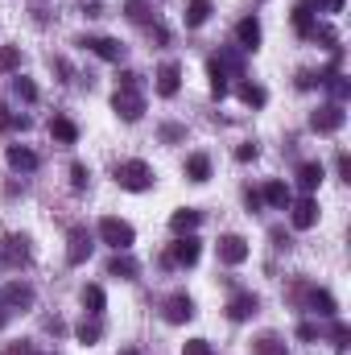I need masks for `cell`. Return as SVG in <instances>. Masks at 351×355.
I'll list each match as a JSON object with an SVG mask.
<instances>
[{"label":"cell","mask_w":351,"mask_h":355,"mask_svg":"<svg viewBox=\"0 0 351 355\" xmlns=\"http://www.w3.org/2000/svg\"><path fill=\"white\" fill-rule=\"evenodd\" d=\"M99 240H103L108 248H116V252H128L132 240H137V232H132V223H124V219H116V215H103V219H99Z\"/></svg>","instance_id":"cell-1"},{"label":"cell","mask_w":351,"mask_h":355,"mask_svg":"<svg viewBox=\"0 0 351 355\" xmlns=\"http://www.w3.org/2000/svg\"><path fill=\"white\" fill-rule=\"evenodd\" d=\"M116 182H120L124 190L141 194V190H149V186H153V170H149L145 162H137V157H132V162H120V166H116Z\"/></svg>","instance_id":"cell-2"},{"label":"cell","mask_w":351,"mask_h":355,"mask_svg":"<svg viewBox=\"0 0 351 355\" xmlns=\"http://www.w3.org/2000/svg\"><path fill=\"white\" fill-rule=\"evenodd\" d=\"M112 107H116V116H120V120H128V124H137V120L145 116V99H141V91H137V87H116Z\"/></svg>","instance_id":"cell-3"},{"label":"cell","mask_w":351,"mask_h":355,"mask_svg":"<svg viewBox=\"0 0 351 355\" xmlns=\"http://www.w3.org/2000/svg\"><path fill=\"white\" fill-rule=\"evenodd\" d=\"M343 120H348L343 103H323V107L310 116V128H314V132H339V128H343Z\"/></svg>","instance_id":"cell-4"},{"label":"cell","mask_w":351,"mask_h":355,"mask_svg":"<svg viewBox=\"0 0 351 355\" xmlns=\"http://www.w3.org/2000/svg\"><path fill=\"white\" fill-rule=\"evenodd\" d=\"M289 219H293V227H298V232H310V227L318 223V198H314V194H306V198L289 202Z\"/></svg>","instance_id":"cell-5"},{"label":"cell","mask_w":351,"mask_h":355,"mask_svg":"<svg viewBox=\"0 0 351 355\" xmlns=\"http://www.w3.org/2000/svg\"><path fill=\"white\" fill-rule=\"evenodd\" d=\"M219 261L223 265H244L248 261V240L244 236H219Z\"/></svg>","instance_id":"cell-6"},{"label":"cell","mask_w":351,"mask_h":355,"mask_svg":"<svg viewBox=\"0 0 351 355\" xmlns=\"http://www.w3.org/2000/svg\"><path fill=\"white\" fill-rule=\"evenodd\" d=\"M198 252H203V248H198V240H194V236H178L174 240V248H170V265H198Z\"/></svg>","instance_id":"cell-7"},{"label":"cell","mask_w":351,"mask_h":355,"mask_svg":"<svg viewBox=\"0 0 351 355\" xmlns=\"http://www.w3.org/2000/svg\"><path fill=\"white\" fill-rule=\"evenodd\" d=\"M83 46H87L91 54H99L103 62H120L124 58V46L116 37H83Z\"/></svg>","instance_id":"cell-8"},{"label":"cell","mask_w":351,"mask_h":355,"mask_svg":"<svg viewBox=\"0 0 351 355\" xmlns=\"http://www.w3.org/2000/svg\"><path fill=\"white\" fill-rule=\"evenodd\" d=\"M257 310H261L257 293H236V297L228 302V318H232V322H244V318H252Z\"/></svg>","instance_id":"cell-9"},{"label":"cell","mask_w":351,"mask_h":355,"mask_svg":"<svg viewBox=\"0 0 351 355\" xmlns=\"http://www.w3.org/2000/svg\"><path fill=\"white\" fill-rule=\"evenodd\" d=\"M236 42H240V50H257L261 46V21L257 17H244L236 25Z\"/></svg>","instance_id":"cell-10"},{"label":"cell","mask_w":351,"mask_h":355,"mask_svg":"<svg viewBox=\"0 0 351 355\" xmlns=\"http://www.w3.org/2000/svg\"><path fill=\"white\" fill-rule=\"evenodd\" d=\"M4 306H12V310H29L33 306V289L29 285H21V281H12V285H4Z\"/></svg>","instance_id":"cell-11"},{"label":"cell","mask_w":351,"mask_h":355,"mask_svg":"<svg viewBox=\"0 0 351 355\" xmlns=\"http://www.w3.org/2000/svg\"><path fill=\"white\" fill-rule=\"evenodd\" d=\"M87 257H91V232L75 227V232H71V248H67V261H71V265H83Z\"/></svg>","instance_id":"cell-12"},{"label":"cell","mask_w":351,"mask_h":355,"mask_svg":"<svg viewBox=\"0 0 351 355\" xmlns=\"http://www.w3.org/2000/svg\"><path fill=\"white\" fill-rule=\"evenodd\" d=\"M178 87H182V67L178 62H166L162 71H157V95H178Z\"/></svg>","instance_id":"cell-13"},{"label":"cell","mask_w":351,"mask_h":355,"mask_svg":"<svg viewBox=\"0 0 351 355\" xmlns=\"http://www.w3.org/2000/svg\"><path fill=\"white\" fill-rule=\"evenodd\" d=\"M190 318H194V302L186 293H174L166 302V322H190Z\"/></svg>","instance_id":"cell-14"},{"label":"cell","mask_w":351,"mask_h":355,"mask_svg":"<svg viewBox=\"0 0 351 355\" xmlns=\"http://www.w3.org/2000/svg\"><path fill=\"white\" fill-rule=\"evenodd\" d=\"M261 198L268 202V207H277V211H289V202H293L289 186H285V182H277V178H273V182H268V186L261 190Z\"/></svg>","instance_id":"cell-15"},{"label":"cell","mask_w":351,"mask_h":355,"mask_svg":"<svg viewBox=\"0 0 351 355\" xmlns=\"http://www.w3.org/2000/svg\"><path fill=\"white\" fill-rule=\"evenodd\" d=\"M198 223H203V211H194V207H182V211L170 215V227H174L178 236H190Z\"/></svg>","instance_id":"cell-16"},{"label":"cell","mask_w":351,"mask_h":355,"mask_svg":"<svg viewBox=\"0 0 351 355\" xmlns=\"http://www.w3.org/2000/svg\"><path fill=\"white\" fill-rule=\"evenodd\" d=\"M50 137H54V141H62V145H75V141H79V128H75V120L54 116V120H50Z\"/></svg>","instance_id":"cell-17"},{"label":"cell","mask_w":351,"mask_h":355,"mask_svg":"<svg viewBox=\"0 0 351 355\" xmlns=\"http://www.w3.org/2000/svg\"><path fill=\"white\" fill-rule=\"evenodd\" d=\"M4 157H8V166H12V170H25V174H29V170H37V153H29L25 145H8V153H4Z\"/></svg>","instance_id":"cell-18"},{"label":"cell","mask_w":351,"mask_h":355,"mask_svg":"<svg viewBox=\"0 0 351 355\" xmlns=\"http://www.w3.org/2000/svg\"><path fill=\"white\" fill-rule=\"evenodd\" d=\"M4 261L8 265H25L29 261V240L25 236H8L4 240Z\"/></svg>","instance_id":"cell-19"},{"label":"cell","mask_w":351,"mask_h":355,"mask_svg":"<svg viewBox=\"0 0 351 355\" xmlns=\"http://www.w3.org/2000/svg\"><path fill=\"white\" fill-rule=\"evenodd\" d=\"M186 178H190V182H207V178H211V157H207V153H190V157H186Z\"/></svg>","instance_id":"cell-20"},{"label":"cell","mask_w":351,"mask_h":355,"mask_svg":"<svg viewBox=\"0 0 351 355\" xmlns=\"http://www.w3.org/2000/svg\"><path fill=\"white\" fill-rule=\"evenodd\" d=\"M207 79H211V95H215V99H223V95L232 91V87H228V71H223L215 58L207 62Z\"/></svg>","instance_id":"cell-21"},{"label":"cell","mask_w":351,"mask_h":355,"mask_svg":"<svg viewBox=\"0 0 351 355\" xmlns=\"http://www.w3.org/2000/svg\"><path fill=\"white\" fill-rule=\"evenodd\" d=\"M318 182H323V166H318V162H306V166L298 170V186H302L306 194H314V190H318Z\"/></svg>","instance_id":"cell-22"},{"label":"cell","mask_w":351,"mask_h":355,"mask_svg":"<svg viewBox=\"0 0 351 355\" xmlns=\"http://www.w3.org/2000/svg\"><path fill=\"white\" fill-rule=\"evenodd\" d=\"M108 272H112V277H124V281H132V277H137V261H132L128 252H116V257L108 261Z\"/></svg>","instance_id":"cell-23"},{"label":"cell","mask_w":351,"mask_h":355,"mask_svg":"<svg viewBox=\"0 0 351 355\" xmlns=\"http://www.w3.org/2000/svg\"><path fill=\"white\" fill-rule=\"evenodd\" d=\"M207 17H211V0H190V4H186V25H190V29L207 25Z\"/></svg>","instance_id":"cell-24"},{"label":"cell","mask_w":351,"mask_h":355,"mask_svg":"<svg viewBox=\"0 0 351 355\" xmlns=\"http://www.w3.org/2000/svg\"><path fill=\"white\" fill-rule=\"evenodd\" d=\"M310 306H314L323 318H335V314H339V310H335V297H331L327 289H314V293H310Z\"/></svg>","instance_id":"cell-25"},{"label":"cell","mask_w":351,"mask_h":355,"mask_svg":"<svg viewBox=\"0 0 351 355\" xmlns=\"http://www.w3.org/2000/svg\"><path fill=\"white\" fill-rule=\"evenodd\" d=\"M236 95H240V99H244L248 107H261L264 99H268V95H264V87H261V83H240V87H236Z\"/></svg>","instance_id":"cell-26"},{"label":"cell","mask_w":351,"mask_h":355,"mask_svg":"<svg viewBox=\"0 0 351 355\" xmlns=\"http://www.w3.org/2000/svg\"><path fill=\"white\" fill-rule=\"evenodd\" d=\"M252 355H285V343H281L277 335H261V339L252 343Z\"/></svg>","instance_id":"cell-27"},{"label":"cell","mask_w":351,"mask_h":355,"mask_svg":"<svg viewBox=\"0 0 351 355\" xmlns=\"http://www.w3.org/2000/svg\"><path fill=\"white\" fill-rule=\"evenodd\" d=\"M103 302H108V297H103L99 285H87V289H83V306H87V314H103Z\"/></svg>","instance_id":"cell-28"},{"label":"cell","mask_w":351,"mask_h":355,"mask_svg":"<svg viewBox=\"0 0 351 355\" xmlns=\"http://www.w3.org/2000/svg\"><path fill=\"white\" fill-rule=\"evenodd\" d=\"M75 335H79V343H99V335H103V327H99V322H95V318H83V322H79V327H75Z\"/></svg>","instance_id":"cell-29"},{"label":"cell","mask_w":351,"mask_h":355,"mask_svg":"<svg viewBox=\"0 0 351 355\" xmlns=\"http://www.w3.org/2000/svg\"><path fill=\"white\" fill-rule=\"evenodd\" d=\"M293 25H298V33H306V37L314 33V21H310V8H306V0L293 8Z\"/></svg>","instance_id":"cell-30"},{"label":"cell","mask_w":351,"mask_h":355,"mask_svg":"<svg viewBox=\"0 0 351 355\" xmlns=\"http://www.w3.org/2000/svg\"><path fill=\"white\" fill-rule=\"evenodd\" d=\"M21 67V46H0V71H17Z\"/></svg>","instance_id":"cell-31"},{"label":"cell","mask_w":351,"mask_h":355,"mask_svg":"<svg viewBox=\"0 0 351 355\" xmlns=\"http://www.w3.org/2000/svg\"><path fill=\"white\" fill-rule=\"evenodd\" d=\"M12 91H17L25 103H33V99H37V87H33V79H25V75H17V79H12Z\"/></svg>","instance_id":"cell-32"},{"label":"cell","mask_w":351,"mask_h":355,"mask_svg":"<svg viewBox=\"0 0 351 355\" xmlns=\"http://www.w3.org/2000/svg\"><path fill=\"white\" fill-rule=\"evenodd\" d=\"M327 87H331V95H335V103H343V99L351 95V83L343 79V75H331V79H327Z\"/></svg>","instance_id":"cell-33"},{"label":"cell","mask_w":351,"mask_h":355,"mask_svg":"<svg viewBox=\"0 0 351 355\" xmlns=\"http://www.w3.org/2000/svg\"><path fill=\"white\" fill-rule=\"evenodd\" d=\"M87 182H91L87 166H83V162H75V166H71V186H75V190H87Z\"/></svg>","instance_id":"cell-34"},{"label":"cell","mask_w":351,"mask_h":355,"mask_svg":"<svg viewBox=\"0 0 351 355\" xmlns=\"http://www.w3.org/2000/svg\"><path fill=\"white\" fill-rule=\"evenodd\" d=\"M182 355H211V343H207V339H190V343L182 347Z\"/></svg>","instance_id":"cell-35"},{"label":"cell","mask_w":351,"mask_h":355,"mask_svg":"<svg viewBox=\"0 0 351 355\" xmlns=\"http://www.w3.org/2000/svg\"><path fill=\"white\" fill-rule=\"evenodd\" d=\"M124 12H128L132 21H145V17H149V12H145V0H128V4H124Z\"/></svg>","instance_id":"cell-36"},{"label":"cell","mask_w":351,"mask_h":355,"mask_svg":"<svg viewBox=\"0 0 351 355\" xmlns=\"http://www.w3.org/2000/svg\"><path fill=\"white\" fill-rule=\"evenodd\" d=\"M252 157H257V145H252V141H248V145H240V149H236V162H252Z\"/></svg>","instance_id":"cell-37"},{"label":"cell","mask_w":351,"mask_h":355,"mask_svg":"<svg viewBox=\"0 0 351 355\" xmlns=\"http://www.w3.org/2000/svg\"><path fill=\"white\" fill-rule=\"evenodd\" d=\"M298 339H306V343H310V339H318V327H310V322H302V327H298Z\"/></svg>","instance_id":"cell-38"},{"label":"cell","mask_w":351,"mask_h":355,"mask_svg":"<svg viewBox=\"0 0 351 355\" xmlns=\"http://www.w3.org/2000/svg\"><path fill=\"white\" fill-rule=\"evenodd\" d=\"M314 4H318V8H323V12H339V8H343V4H348V0H314Z\"/></svg>","instance_id":"cell-39"},{"label":"cell","mask_w":351,"mask_h":355,"mask_svg":"<svg viewBox=\"0 0 351 355\" xmlns=\"http://www.w3.org/2000/svg\"><path fill=\"white\" fill-rule=\"evenodd\" d=\"M348 339H351V331L343 327V322H335V343H339V347H348Z\"/></svg>","instance_id":"cell-40"},{"label":"cell","mask_w":351,"mask_h":355,"mask_svg":"<svg viewBox=\"0 0 351 355\" xmlns=\"http://www.w3.org/2000/svg\"><path fill=\"white\" fill-rule=\"evenodd\" d=\"M162 137H166V141H182V128H178V124H166Z\"/></svg>","instance_id":"cell-41"},{"label":"cell","mask_w":351,"mask_h":355,"mask_svg":"<svg viewBox=\"0 0 351 355\" xmlns=\"http://www.w3.org/2000/svg\"><path fill=\"white\" fill-rule=\"evenodd\" d=\"M339 174H343V182H351V157H348V153L339 157Z\"/></svg>","instance_id":"cell-42"},{"label":"cell","mask_w":351,"mask_h":355,"mask_svg":"<svg viewBox=\"0 0 351 355\" xmlns=\"http://www.w3.org/2000/svg\"><path fill=\"white\" fill-rule=\"evenodd\" d=\"M314 83H318V79H314L310 71H302V75H298V87H314Z\"/></svg>","instance_id":"cell-43"},{"label":"cell","mask_w":351,"mask_h":355,"mask_svg":"<svg viewBox=\"0 0 351 355\" xmlns=\"http://www.w3.org/2000/svg\"><path fill=\"white\" fill-rule=\"evenodd\" d=\"M0 128H12V116H8L4 107H0Z\"/></svg>","instance_id":"cell-44"}]
</instances>
